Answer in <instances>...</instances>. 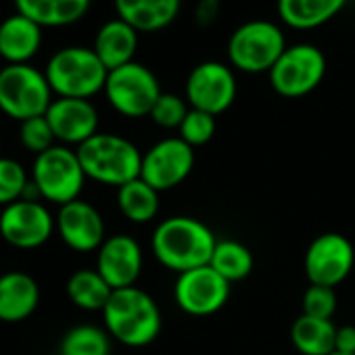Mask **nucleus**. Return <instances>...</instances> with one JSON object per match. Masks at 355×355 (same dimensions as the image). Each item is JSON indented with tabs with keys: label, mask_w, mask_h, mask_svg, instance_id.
<instances>
[{
	"label": "nucleus",
	"mask_w": 355,
	"mask_h": 355,
	"mask_svg": "<svg viewBox=\"0 0 355 355\" xmlns=\"http://www.w3.org/2000/svg\"><path fill=\"white\" fill-rule=\"evenodd\" d=\"M218 239L211 228L191 216L163 220L150 239L155 259L175 274L209 266Z\"/></svg>",
	"instance_id": "obj_1"
},
{
	"label": "nucleus",
	"mask_w": 355,
	"mask_h": 355,
	"mask_svg": "<svg viewBox=\"0 0 355 355\" xmlns=\"http://www.w3.org/2000/svg\"><path fill=\"white\" fill-rule=\"evenodd\" d=\"M105 330L125 347H146L161 332V309L157 301L138 286L113 291L103 309Z\"/></svg>",
	"instance_id": "obj_2"
},
{
	"label": "nucleus",
	"mask_w": 355,
	"mask_h": 355,
	"mask_svg": "<svg viewBox=\"0 0 355 355\" xmlns=\"http://www.w3.org/2000/svg\"><path fill=\"white\" fill-rule=\"evenodd\" d=\"M82 169L90 180L105 187H123L140 178L142 153L138 146L119 136L98 132L76 148Z\"/></svg>",
	"instance_id": "obj_3"
},
{
	"label": "nucleus",
	"mask_w": 355,
	"mask_h": 355,
	"mask_svg": "<svg viewBox=\"0 0 355 355\" xmlns=\"http://www.w3.org/2000/svg\"><path fill=\"white\" fill-rule=\"evenodd\" d=\"M44 76L53 94L59 98L90 101L105 90L109 69L101 63L92 49L65 46L49 59Z\"/></svg>",
	"instance_id": "obj_4"
},
{
	"label": "nucleus",
	"mask_w": 355,
	"mask_h": 355,
	"mask_svg": "<svg viewBox=\"0 0 355 355\" xmlns=\"http://www.w3.org/2000/svg\"><path fill=\"white\" fill-rule=\"evenodd\" d=\"M30 180L36 187L40 199L63 207L80 199L86 173L73 148L65 144H55L49 150L36 155Z\"/></svg>",
	"instance_id": "obj_5"
},
{
	"label": "nucleus",
	"mask_w": 355,
	"mask_h": 355,
	"mask_svg": "<svg viewBox=\"0 0 355 355\" xmlns=\"http://www.w3.org/2000/svg\"><path fill=\"white\" fill-rule=\"evenodd\" d=\"M284 51V32L266 19H253L239 26L226 46L230 65L243 73H270Z\"/></svg>",
	"instance_id": "obj_6"
},
{
	"label": "nucleus",
	"mask_w": 355,
	"mask_h": 355,
	"mask_svg": "<svg viewBox=\"0 0 355 355\" xmlns=\"http://www.w3.org/2000/svg\"><path fill=\"white\" fill-rule=\"evenodd\" d=\"M53 90L44 71L30 63L5 65L0 69V111L19 123L40 117L53 103Z\"/></svg>",
	"instance_id": "obj_7"
},
{
	"label": "nucleus",
	"mask_w": 355,
	"mask_h": 355,
	"mask_svg": "<svg viewBox=\"0 0 355 355\" xmlns=\"http://www.w3.org/2000/svg\"><path fill=\"white\" fill-rule=\"evenodd\" d=\"M103 92L119 115L138 119L150 115L157 98L161 96V86L146 65L132 61L109 71Z\"/></svg>",
	"instance_id": "obj_8"
},
{
	"label": "nucleus",
	"mask_w": 355,
	"mask_h": 355,
	"mask_svg": "<svg viewBox=\"0 0 355 355\" xmlns=\"http://www.w3.org/2000/svg\"><path fill=\"white\" fill-rule=\"evenodd\" d=\"M268 76L276 94L284 98H301L322 84L326 76V57L313 44H293L286 46Z\"/></svg>",
	"instance_id": "obj_9"
},
{
	"label": "nucleus",
	"mask_w": 355,
	"mask_h": 355,
	"mask_svg": "<svg viewBox=\"0 0 355 355\" xmlns=\"http://www.w3.org/2000/svg\"><path fill=\"white\" fill-rule=\"evenodd\" d=\"M195 169V148L180 136L163 138L142 153L140 178L157 193L180 187Z\"/></svg>",
	"instance_id": "obj_10"
},
{
	"label": "nucleus",
	"mask_w": 355,
	"mask_h": 355,
	"mask_svg": "<svg viewBox=\"0 0 355 355\" xmlns=\"http://www.w3.org/2000/svg\"><path fill=\"white\" fill-rule=\"evenodd\" d=\"M239 84L232 67L220 61L199 63L187 78V103L191 109L222 115L236 101Z\"/></svg>",
	"instance_id": "obj_11"
},
{
	"label": "nucleus",
	"mask_w": 355,
	"mask_h": 355,
	"mask_svg": "<svg viewBox=\"0 0 355 355\" xmlns=\"http://www.w3.org/2000/svg\"><path fill=\"white\" fill-rule=\"evenodd\" d=\"M355 266V247L353 243L338 234L326 232L311 241L305 251L303 268L305 276L315 286H338Z\"/></svg>",
	"instance_id": "obj_12"
},
{
	"label": "nucleus",
	"mask_w": 355,
	"mask_h": 355,
	"mask_svg": "<svg viewBox=\"0 0 355 355\" xmlns=\"http://www.w3.org/2000/svg\"><path fill=\"white\" fill-rule=\"evenodd\" d=\"M57 222L40 201L19 199L0 211V236L15 249H38L53 236Z\"/></svg>",
	"instance_id": "obj_13"
},
{
	"label": "nucleus",
	"mask_w": 355,
	"mask_h": 355,
	"mask_svg": "<svg viewBox=\"0 0 355 355\" xmlns=\"http://www.w3.org/2000/svg\"><path fill=\"white\" fill-rule=\"evenodd\" d=\"M230 297V282L222 278L211 266L189 270L178 274L173 286L175 305L189 315H214L218 313Z\"/></svg>",
	"instance_id": "obj_14"
},
{
	"label": "nucleus",
	"mask_w": 355,
	"mask_h": 355,
	"mask_svg": "<svg viewBox=\"0 0 355 355\" xmlns=\"http://www.w3.org/2000/svg\"><path fill=\"white\" fill-rule=\"evenodd\" d=\"M142 249L138 241L130 234L107 236L101 249L96 251V272L107 280L113 291L136 286V280L142 274Z\"/></svg>",
	"instance_id": "obj_15"
},
{
	"label": "nucleus",
	"mask_w": 355,
	"mask_h": 355,
	"mask_svg": "<svg viewBox=\"0 0 355 355\" xmlns=\"http://www.w3.org/2000/svg\"><path fill=\"white\" fill-rule=\"evenodd\" d=\"M55 222H57V232L61 241L78 253L98 251L107 239L103 216L98 214L94 205L82 199H76L59 207Z\"/></svg>",
	"instance_id": "obj_16"
},
{
	"label": "nucleus",
	"mask_w": 355,
	"mask_h": 355,
	"mask_svg": "<svg viewBox=\"0 0 355 355\" xmlns=\"http://www.w3.org/2000/svg\"><path fill=\"white\" fill-rule=\"evenodd\" d=\"M55 134L65 146H80L98 134V111L84 98H55L44 113Z\"/></svg>",
	"instance_id": "obj_17"
},
{
	"label": "nucleus",
	"mask_w": 355,
	"mask_h": 355,
	"mask_svg": "<svg viewBox=\"0 0 355 355\" xmlns=\"http://www.w3.org/2000/svg\"><path fill=\"white\" fill-rule=\"evenodd\" d=\"M40 303V286L26 272L0 274V322L17 324L28 320Z\"/></svg>",
	"instance_id": "obj_18"
},
{
	"label": "nucleus",
	"mask_w": 355,
	"mask_h": 355,
	"mask_svg": "<svg viewBox=\"0 0 355 355\" xmlns=\"http://www.w3.org/2000/svg\"><path fill=\"white\" fill-rule=\"evenodd\" d=\"M42 30L21 13L9 15L0 24V57L7 65L30 63L42 46Z\"/></svg>",
	"instance_id": "obj_19"
},
{
	"label": "nucleus",
	"mask_w": 355,
	"mask_h": 355,
	"mask_svg": "<svg viewBox=\"0 0 355 355\" xmlns=\"http://www.w3.org/2000/svg\"><path fill=\"white\" fill-rule=\"evenodd\" d=\"M113 5L119 19L138 34H150L161 32L175 21L182 0H113Z\"/></svg>",
	"instance_id": "obj_20"
},
{
	"label": "nucleus",
	"mask_w": 355,
	"mask_h": 355,
	"mask_svg": "<svg viewBox=\"0 0 355 355\" xmlns=\"http://www.w3.org/2000/svg\"><path fill=\"white\" fill-rule=\"evenodd\" d=\"M92 51L96 53L101 63L109 71H113L134 61L138 51V32L123 19L115 17L98 28Z\"/></svg>",
	"instance_id": "obj_21"
},
{
	"label": "nucleus",
	"mask_w": 355,
	"mask_h": 355,
	"mask_svg": "<svg viewBox=\"0 0 355 355\" xmlns=\"http://www.w3.org/2000/svg\"><path fill=\"white\" fill-rule=\"evenodd\" d=\"M17 13L36 21L40 28H63L80 21L92 0H13Z\"/></svg>",
	"instance_id": "obj_22"
},
{
	"label": "nucleus",
	"mask_w": 355,
	"mask_h": 355,
	"mask_svg": "<svg viewBox=\"0 0 355 355\" xmlns=\"http://www.w3.org/2000/svg\"><path fill=\"white\" fill-rule=\"evenodd\" d=\"M347 0H278V15L293 30H313L336 17Z\"/></svg>",
	"instance_id": "obj_23"
},
{
	"label": "nucleus",
	"mask_w": 355,
	"mask_h": 355,
	"mask_svg": "<svg viewBox=\"0 0 355 355\" xmlns=\"http://www.w3.org/2000/svg\"><path fill=\"white\" fill-rule=\"evenodd\" d=\"M291 340L301 355H330L334 353L336 326L332 320H318L301 313L291 328Z\"/></svg>",
	"instance_id": "obj_24"
},
{
	"label": "nucleus",
	"mask_w": 355,
	"mask_h": 355,
	"mask_svg": "<svg viewBox=\"0 0 355 355\" xmlns=\"http://www.w3.org/2000/svg\"><path fill=\"white\" fill-rule=\"evenodd\" d=\"M117 207L132 224H148L159 214V193L142 178L117 189Z\"/></svg>",
	"instance_id": "obj_25"
},
{
	"label": "nucleus",
	"mask_w": 355,
	"mask_h": 355,
	"mask_svg": "<svg viewBox=\"0 0 355 355\" xmlns=\"http://www.w3.org/2000/svg\"><path fill=\"white\" fill-rule=\"evenodd\" d=\"M113 295L107 280L94 270H78L67 280L69 301L84 311H103Z\"/></svg>",
	"instance_id": "obj_26"
},
{
	"label": "nucleus",
	"mask_w": 355,
	"mask_h": 355,
	"mask_svg": "<svg viewBox=\"0 0 355 355\" xmlns=\"http://www.w3.org/2000/svg\"><path fill=\"white\" fill-rule=\"evenodd\" d=\"M209 266L232 284V282L245 280L253 272L255 259L247 245L232 241V239H222L218 241L214 249Z\"/></svg>",
	"instance_id": "obj_27"
},
{
	"label": "nucleus",
	"mask_w": 355,
	"mask_h": 355,
	"mask_svg": "<svg viewBox=\"0 0 355 355\" xmlns=\"http://www.w3.org/2000/svg\"><path fill=\"white\" fill-rule=\"evenodd\" d=\"M59 353L61 355H109L111 336L105 328L82 324L65 332Z\"/></svg>",
	"instance_id": "obj_28"
},
{
	"label": "nucleus",
	"mask_w": 355,
	"mask_h": 355,
	"mask_svg": "<svg viewBox=\"0 0 355 355\" xmlns=\"http://www.w3.org/2000/svg\"><path fill=\"white\" fill-rule=\"evenodd\" d=\"M30 187V175L26 167L9 157H0V207H7L24 199Z\"/></svg>",
	"instance_id": "obj_29"
},
{
	"label": "nucleus",
	"mask_w": 355,
	"mask_h": 355,
	"mask_svg": "<svg viewBox=\"0 0 355 355\" xmlns=\"http://www.w3.org/2000/svg\"><path fill=\"white\" fill-rule=\"evenodd\" d=\"M189 111H191V105L187 103V98L171 94V92H161V96L157 98V103H155L148 117L159 128L178 130L182 125L184 117L189 115Z\"/></svg>",
	"instance_id": "obj_30"
},
{
	"label": "nucleus",
	"mask_w": 355,
	"mask_h": 355,
	"mask_svg": "<svg viewBox=\"0 0 355 355\" xmlns=\"http://www.w3.org/2000/svg\"><path fill=\"white\" fill-rule=\"evenodd\" d=\"M216 128H218L216 115L191 109L189 115L184 117L182 125L178 128V136H180L187 144H191L195 148V146L207 144L216 136Z\"/></svg>",
	"instance_id": "obj_31"
},
{
	"label": "nucleus",
	"mask_w": 355,
	"mask_h": 355,
	"mask_svg": "<svg viewBox=\"0 0 355 355\" xmlns=\"http://www.w3.org/2000/svg\"><path fill=\"white\" fill-rule=\"evenodd\" d=\"M19 142L24 148H28L34 155H40L55 146V134L51 130V123L44 115L32 117L19 123Z\"/></svg>",
	"instance_id": "obj_32"
},
{
	"label": "nucleus",
	"mask_w": 355,
	"mask_h": 355,
	"mask_svg": "<svg viewBox=\"0 0 355 355\" xmlns=\"http://www.w3.org/2000/svg\"><path fill=\"white\" fill-rule=\"evenodd\" d=\"M336 303L338 301L334 288L315 286V284H311L301 299L303 315L318 318V320H332V315L336 313Z\"/></svg>",
	"instance_id": "obj_33"
},
{
	"label": "nucleus",
	"mask_w": 355,
	"mask_h": 355,
	"mask_svg": "<svg viewBox=\"0 0 355 355\" xmlns=\"http://www.w3.org/2000/svg\"><path fill=\"white\" fill-rule=\"evenodd\" d=\"M334 351L355 355V326H338Z\"/></svg>",
	"instance_id": "obj_34"
},
{
	"label": "nucleus",
	"mask_w": 355,
	"mask_h": 355,
	"mask_svg": "<svg viewBox=\"0 0 355 355\" xmlns=\"http://www.w3.org/2000/svg\"><path fill=\"white\" fill-rule=\"evenodd\" d=\"M220 11V0H201L197 7V21L199 26H209Z\"/></svg>",
	"instance_id": "obj_35"
},
{
	"label": "nucleus",
	"mask_w": 355,
	"mask_h": 355,
	"mask_svg": "<svg viewBox=\"0 0 355 355\" xmlns=\"http://www.w3.org/2000/svg\"><path fill=\"white\" fill-rule=\"evenodd\" d=\"M330 355H349V353H338V351H334V353H330Z\"/></svg>",
	"instance_id": "obj_36"
},
{
	"label": "nucleus",
	"mask_w": 355,
	"mask_h": 355,
	"mask_svg": "<svg viewBox=\"0 0 355 355\" xmlns=\"http://www.w3.org/2000/svg\"><path fill=\"white\" fill-rule=\"evenodd\" d=\"M55 355H61V353H55Z\"/></svg>",
	"instance_id": "obj_37"
}]
</instances>
